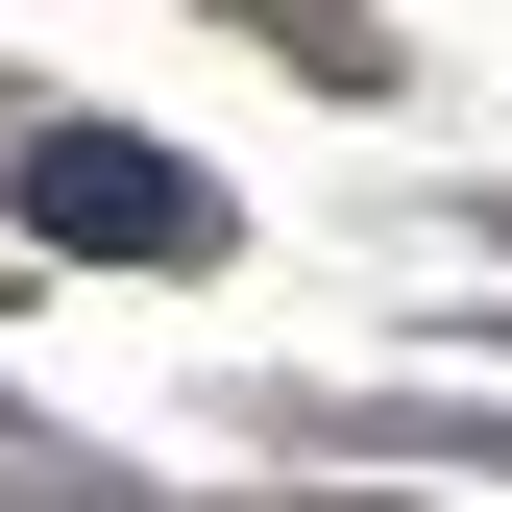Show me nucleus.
<instances>
[{
    "mask_svg": "<svg viewBox=\"0 0 512 512\" xmlns=\"http://www.w3.org/2000/svg\"><path fill=\"white\" fill-rule=\"evenodd\" d=\"M25 220L98 244V269H220V196L147 147V122H49V147H25Z\"/></svg>",
    "mask_w": 512,
    "mask_h": 512,
    "instance_id": "obj_1",
    "label": "nucleus"
}]
</instances>
